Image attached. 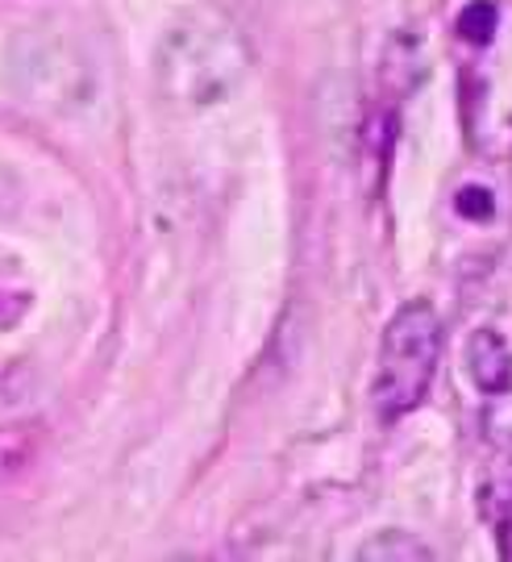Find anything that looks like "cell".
Returning <instances> with one entry per match:
<instances>
[{"mask_svg":"<svg viewBox=\"0 0 512 562\" xmlns=\"http://www.w3.org/2000/svg\"><path fill=\"white\" fill-rule=\"evenodd\" d=\"M251 76V46L230 18L213 9L179 13L155 46L151 80L155 97L176 113L221 104Z\"/></svg>","mask_w":512,"mask_h":562,"instance_id":"cell-1","label":"cell"},{"mask_svg":"<svg viewBox=\"0 0 512 562\" xmlns=\"http://www.w3.org/2000/svg\"><path fill=\"white\" fill-rule=\"evenodd\" d=\"M442 359V317L434 304L409 301L396 313L383 341H379V367H375L371 404L383 422L413 413L425 401Z\"/></svg>","mask_w":512,"mask_h":562,"instance_id":"cell-2","label":"cell"},{"mask_svg":"<svg viewBox=\"0 0 512 562\" xmlns=\"http://www.w3.org/2000/svg\"><path fill=\"white\" fill-rule=\"evenodd\" d=\"M13 80L21 97L38 109H76L92 92V71L84 63V50L63 34H25L13 50Z\"/></svg>","mask_w":512,"mask_h":562,"instance_id":"cell-3","label":"cell"},{"mask_svg":"<svg viewBox=\"0 0 512 562\" xmlns=\"http://www.w3.org/2000/svg\"><path fill=\"white\" fill-rule=\"evenodd\" d=\"M467 362H471V375L483 392H504L512 383V355L504 338L492 334V329H479L467 341Z\"/></svg>","mask_w":512,"mask_h":562,"instance_id":"cell-4","label":"cell"},{"mask_svg":"<svg viewBox=\"0 0 512 562\" xmlns=\"http://www.w3.org/2000/svg\"><path fill=\"white\" fill-rule=\"evenodd\" d=\"M396 142V101H379L371 104L367 113V125H363V159H367V176H371V188L383 183V171H388V155H392Z\"/></svg>","mask_w":512,"mask_h":562,"instance_id":"cell-5","label":"cell"},{"mask_svg":"<svg viewBox=\"0 0 512 562\" xmlns=\"http://www.w3.org/2000/svg\"><path fill=\"white\" fill-rule=\"evenodd\" d=\"M42 450V425L9 422L0 425V483H13L21 471H30Z\"/></svg>","mask_w":512,"mask_h":562,"instance_id":"cell-6","label":"cell"},{"mask_svg":"<svg viewBox=\"0 0 512 562\" xmlns=\"http://www.w3.org/2000/svg\"><path fill=\"white\" fill-rule=\"evenodd\" d=\"M358 559L363 562H430L434 550L425 542H416L413 533H404V529H383V533H375L371 542L358 550Z\"/></svg>","mask_w":512,"mask_h":562,"instance_id":"cell-7","label":"cell"},{"mask_svg":"<svg viewBox=\"0 0 512 562\" xmlns=\"http://www.w3.org/2000/svg\"><path fill=\"white\" fill-rule=\"evenodd\" d=\"M496 25H500V13H496L492 0H475V4H467V9L458 13L454 34L463 42H471V46H488L496 34Z\"/></svg>","mask_w":512,"mask_h":562,"instance_id":"cell-8","label":"cell"},{"mask_svg":"<svg viewBox=\"0 0 512 562\" xmlns=\"http://www.w3.org/2000/svg\"><path fill=\"white\" fill-rule=\"evenodd\" d=\"M488 501H492V525H496V538H500V559L512 562V475L496 483Z\"/></svg>","mask_w":512,"mask_h":562,"instance_id":"cell-9","label":"cell"},{"mask_svg":"<svg viewBox=\"0 0 512 562\" xmlns=\"http://www.w3.org/2000/svg\"><path fill=\"white\" fill-rule=\"evenodd\" d=\"M454 209H458L463 217H492V192H488V188H463Z\"/></svg>","mask_w":512,"mask_h":562,"instance_id":"cell-10","label":"cell"}]
</instances>
